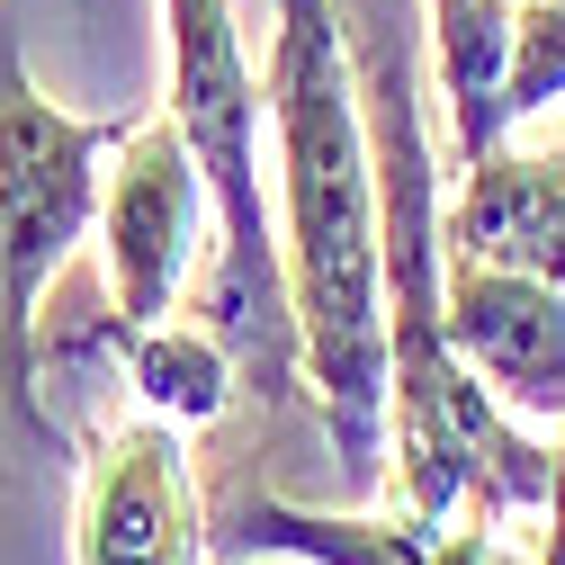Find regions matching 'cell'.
Segmentation results:
<instances>
[{
	"mask_svg": "<svg viewBox=\"0 0 565 565\" xmlns=\"http://www.w3.org/2000/svg\"><path fill=\"white\" fill-rule=\"evenodd\" d=\"M269 153H278V269L297 350L323 395L341 484L386 493V206L360 99V45L332 0H269Z\"/></svg>",
	"mask_w": 565,
	"mask_h": 565,
	"instance_id": "6da1fadb",
	"label": "cell"
},
{
	"mask_svg": "<svg viewBox=\"0 0 565 565\" xmlns=\"http://www.w3.org/2000/svg\"><path fill=\"white\" fill-rule=\"evenodd\" d=\"M360 99L377 145V206H386V493L413 512H476L512 521L547 512L556 449L521 431V413L484 395V377L449 341V260H440V162L431 117L404 45H360Z\"/></svg>",
	"mask_w": 565,
	"mask_h": 565,
	"instance_id": "7a4b0ae2",
	"label": "cell"
},
{
	"mask_svg": "<svg viewBox=\"0 0 565 565\" xmlns=\"http://www.w3.org/2000/svg\"><path fill=\"white\" fill-rule=\"evenodd\" d=\"M162 45H171L162 108L180 117L206 189H216V225H225L216 269H206V323L234 341L243 395L278 404L288 377L306 369V350H297L288 269H278V206H269V171H260L269 90L243 45V0H162Z\"/></svg>",
	"mask_w": 565,
	"mask_h": 565,
	"instance_id": "3957f363",
	"label": "cell"
},
{
	"mask_svg": "<svg viewBox=\"0 0 565 565\" xmlns=\"http://www.w3.org/2000/svg\"><path fill=\"white\" fill-rule=\"evenodd\" d=\"M135 117H73L36 90L19 45L0 36V404L36 440H54V413L36 395L45 377V297L63 260L99 234L108 153Z\"/></svg>",
	"mask_w": 565,
	"mask_h": 565,
	"instance_id": "277c9868",
	"label": "cell"
},
{
	"mask_svg": "<svg viewBox=\"0 0 565 565\" xmlns=\"http://www.w3.org/2000/svg\"><path fill=\"white\" fill-rule=\"evenodd\" d=\"M216 189H206L198 153L180 117H135L126 145L108 162V189H99V269H108V306L117 323H162L180 315V288L198 252L216 243Z\"/></svg>",
	"mask_w": 565,
	"mask_h": 565,
	"instance_id": "5b68a950",
	"label": "cell"
},
{
	"mask_svg": "<svg viewBox=\"0 0 565 565\" xmlns=\"http://www.w3.org/2000/svg\"><path fill=\"white\" fill-rule=\"evenodd\" d=\"M216 530H206L198 476L180 422H108L82 449V503H73V565H206Z\"/></svg>",
	"mask_w": 565,
	"mask_h": 565,
	"instance_id": "8992f818",
	"label": "cell"
},
{
	"mask_svg": "<svg viewBox=\"0 0 565 565\" xmlns=\"http://www.w3.org/2000/svg\"><path fill=\"white\" fill-rule=\"evenodd\" d=\"M216 556L252 565V556H288V565H547L503 547V530L476 521V512H413L386 493V512H306V503H278V493H243V503L216 521Z\"/></svg>",
	"mask_w": 565,
	"mask_h": 565,
	"instance_id": "52a82bcc",
	"label": "cell"
},
{
	"mask_svg": "<svg viewBox=\"0 0 565 565\" xmlns=\"http://www.w3.org/2000/svg\"><path fill=\"white\" fill-rule=\"evenodd\" d=\"M449 260V341L484 377V395L521 422H565V288L512 260Z\"/></svg>",
	"mask_w": 565,
	"mask_h": 565,
	"instance_id": "ba28073f",
	"label": "cell"
},
{
	"mask_svg": "<svg viewBox=\"0 0 565 565\" xmlns=\"http://www.w3.org/2000/svg\"><path fill=\"white\" fill-rule=\"evenodd\" d=\"M440 252L512 260L565 288V135L556 145H484L458 162V189H440Z\"/></svg>",
	"mask_w": 565,
	"mask_h": 565,
	"instance_id": "9c48e42d",
	"label": "cell"
},
{
	"mask_svg": "<svg viewBox=\"0 0 565 565\" xmlns=\"http://www.w3.org/2000/svg\"><path fill=\"white\" fill-rule=\"evenodd\" d=\"M117 360L135 377V395H145L162 422H180V431H198V422H216L234 395H243V360L234 341L216 323H117Z\"/></svg>",
	"mask_w": 565,
	"mask_h": 565,
	"instance_id": "30bf717a",
	"label": "cell"
},
{
	"mask_svg": "<svg viewBox=\"0 0 565 565\" xmlns=\"http://www.w3.org/2000/svg\"><path fill=\"white\" fill-rule=\"evenodd\" d=\"M512 10H530V0H431V54H449V45H476V36H493Z\"/></svg>",
	"mask_w": 565,
	"mask_h": 565,
	"instance_id": "8fae6325",
	"label": "cell"
},
{
	"mask_svg": "<svg viewBox=\"0 0 565 565\" xmlns=\"http://www.w3.org/2000/svg\"><path fill=\"white\" fill-rule=\"evenodd\" d=\"M547 565H565V422H556V484H547Z\"/></svg>",
	"mask_w": 565,
	"mask_h": 565,
	"instance_id": "7c38bea8",
	"label": "cell"
}]
</instances>
